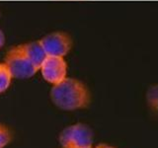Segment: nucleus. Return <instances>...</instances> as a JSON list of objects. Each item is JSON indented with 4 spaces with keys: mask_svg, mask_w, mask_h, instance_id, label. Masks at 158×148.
<instances>
[{
    "mask_svg": "<svg viewBox=\"0 0 158 148\" xmlns=\"http://www.w3.org/2000/svg\"><path fill=\"white\" fill-rule=\"evenodd\" d=\"M22 48L25 54L27 56V57L34 64V66L36 67L38 70H40L44 60L48 56L40 41L22 44Z\"/></svg>",
    "mask_w": 158,
    "mask_h": 148,
    "instance_id": "423d86ee",
    "label": "nucleus"
},
{
    "mask_svg": "<svg viewBox=\"0 0 158 148\" xmlns=\"http://www.w3.org/2000/svg\"><path fill=\"white\" fill-rule=\"evenodd\" d=\"M12 75L5 63H0V93L5 92L10 86Z\"/></svg>",
    "mask_w": 158,
    "mask_h": 148,
    "instance_id": "0eeeda50",
    "label": "nucleus"
},
{
    "mask_svg": "<svg viewBox=\"0 0 158 148\" xmlns=\"http://www.w3.org/2000/svg\"><path fill=\"white\" fill-rule=\"evenodd\" d=\"M5 64L13 78L26 79L34 76L38 69L25 54L22 46H17L7 52Z\"/></svg>",
    "mask_w": 158,
    "mask_h": 148,
    "instance_id": "f03ea898",
    "label": "nucleus"
},
{
    "mask_svg": "<svg viewBox=\"0 0 158 148\" xmlns=\"http://www.w3.org/2000/svg\"><path fill=\"white\" fill-rule=\"evenodd\" d=\"M40 70L44 80L52 83V85L62 81L66 78L67 64L63 57L59 56H47L44 59Z\"/></svg>",
    "mask_w": 158,
    "mask_h": 148,
    "instance_id": "39448f33",
    "label": "nucleus"
},
{
    "mask_svg": "<svg viewBox=\"0 0 158 148\" xmlns=\"http://www.w3.org/2000/svg\"><path fill=\"white\" fill-rule=\"evenodd\" d=\"M47 56L63 57L69 52L72 47L70 37L65 33L56 32L49 34L40 39Z\"/></svg>",
    "mask_w": 158,
    "mask_h": 148,
    "instance_id": "20e7f679",
    "label": "nucleus"
},
{
    "mask_svg": "<svg viewBox=\"0 0 158 148\" xmlns=\"http://www.w3.org/2000/svg\"><path fill=\"white\" fill-rule=\"evenodd\" d=\"M10 141V133L5 126L0 125V148H3Z\"/></svg>",
    "mask_w": 158,
    "mask_h": 148,
    "instance_id": "6e6552de",
    "label": "nucleus"
},
{
    "mask_svg": "<svg viewBox=\"0 0 158 148\" xmlns=\"http://www.w3.org/2000/svg\"><path fill=\"white\" fill-rule=\"evenodd\" d=\"M59 140L62 148L92 147V131L84 125H74L61 132Z\"/></svg>",
    "mask_w": 158,
    "mask_h": 148,
    "instance_id": "7ed1b4c3",
    "label": "nucleus"
},
{
    "mask_svg": "<svg viewBox=\"0 0 158 148\" xmlns=\"http://www.w3.org/2000/svg\"><path fill=\"white\" fill-rule=\"evenodd\" d=\"M4 42H5V37H4V34L2 33L1 30H0V48L2 47V46H3Z\"/></svg>",
    "mask_w": 158,
    "mask_h": 148,
    "instance_id": "1a4fd4ad",
    "label": "nucleus"
},
{
    "mask_svg": "<svg viewBox=\"0 0 158 148\" xmlns=\"http://www.w3.org/2000/svg\"><path fill=\"white\" fill-rule=\"evenodd\" d=\"M51 97L54 105L65 111L86 108L90 102V95L85 85L74 78H64L53 85Z\"/></svg>",
    "mask_w": 158,
    "mask_h": 148,
    "instance_id": "f257e3e1",
    "label": "nucleus"
},
{
    "mask_svg": "<svg viewBox=\"0 0 158 148\" xmlns=\"http://www.w3.org/2000/svg\"><path fill=\"white\" fill-rule=\"evenodd\" d=\"M96 148H114V147L108 146V145H99V146H97Z\"/></svg>",
    "mask_w": 158,
    "mask_h": 148,
    "instance_id": "9d476101",
    "label": "nucleus"
},
{
    "mask_svg": "<svg viewBox=\"0 0 158 148\" xmlns=\"http://www.w3.org/2000/svg\"><path fill=\"white\" fill-rule=\"evenodd\" d=\"M87 148H92V147H87Z\"/></svg>",
    "mask_w": 158,
    "mask_h": 148,
    "instance_id": "9b49d317",
    "label": "nucleus"
}]
</instances>
